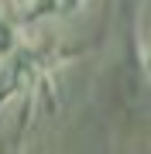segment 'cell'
Masks as SVG:
<instances>
[{
  "label": "cell",
  "instance_id": "1",
  "mask_svg": "<svg viewBox=\"0 0 151 154\" xmlns=\"http://www.w3.org/2000/svg\"><path fill=\"white\" fill-rule=\"evenodd\" d=\"M83 0H34L31 11L34 14H48V17H58V14H72Z\"/></svg>",
  "mask_w": 151,
  "mask_h": 154
},
{
  "label": "cell",
  "instance_id": "2",
  "mask_svg": "<svg viewBox=\"0 0 151 154\" xmlns=\"http://www.w3.org/2000/svg\"><path fill=\"white\" fill-rule=\"evenodd\" d=\"M14 48H17V41H14V28L4 21V17H0V58H4V55H11Z\"/></svg>",
  "mask_w": 151,
  "mask_h": 154
},
{
  "label": "cell",
  "instance_id": "3",
  "mask_svg": "<svg viewBox=\"0 0 151 154\" xmlns=\"http://www.w3.org/2000/svg\"><path fill=\"white\" fill-rule=\"evenodd\" d=\"M0 4H4V7H7L11 14H28L34 0H0Z\"/></svg>",
  "mask_w": 151,
  "mask_h": 154
},
{
  "label": "cell",
  "instance_id": "4",
  "mask_svg": "<svg viewBox=\"0 0 151 154\" xmlns=\"http://www.w3.org/2000/svg\"><path fill=\"white\" fill-rule=\"evenodd\" d=\"M144 62H148V75H151V51H148V58H144Z\"/></svg>",
  "mask_w": 151,
  "mask_h": 154
}]
</instances>
